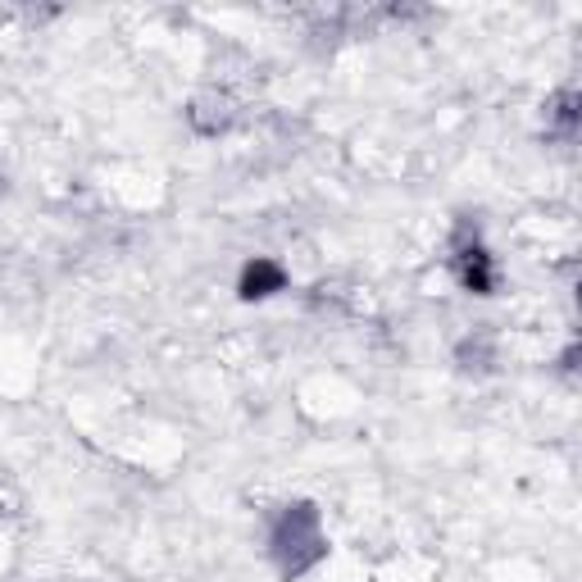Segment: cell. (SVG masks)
<instances>
[{
    "label": "cell",
    "instance_id": "6da1fadb",
    "mask_svg": "<svg viewBox=\"0 0 582 582\" xmlns=\"http://www.w3.org/2000/svg\"><path fill=\"white\" fill-rule=\"evenodd\" d=\"M278 287H283V269H278V264H269V260L246 264V273H241V296H246V300L269 296V292H278Z\"/></svg>",
    "mask_w": 582,
    "mask_h": 582
}]
</instances>
